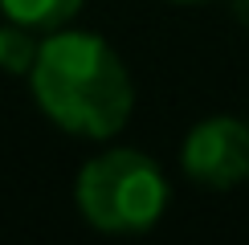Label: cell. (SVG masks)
I'll use <instances>...</instances> for the list:
<instances>
[{
    "mask_svg": "<svg viewBox=\"0 0 249 245\" xmlns=\"http://www.w3.org/2000/svg\"><path fill=\"white\" fill-rule=\"evenodd\" d=\"M176 4H204V0H176Z\"/></svg>",
    "mask_w": 249,
    "mask_h": 245,
    "instance_id": "52a82bcc",
    "label": "cell"
},
{
    "mask_svg": "<svg viewBox=\"0 0 249 245\" xmlns=\"http://www.w3.org/2000/svg\"><path fill=\"white\" fill-rule=\"evenodd\" d=\"M41 115L82 139H110L127 127L135 86L123 57L94 33H57L41 41L29 70Z\"/></svg>",
    "mask_w": 249,
    "mask_h": 245,
    "instance_id": "6da1fadb",
    "label": "cell"
},
{
    "mask_svg": "<svg viewBox=\"0 0 249 245\" xmlns=\"http://www.w3.org/2000/svg\"><path fill=\"white\" fill-rule=\"evenodd\" d=\"M233 4V17L241 20V25H249V0H229Z\"/></svg>",
    "mask_w": 249,
    "mask_h": 245,
    "instance_id": "8992f818",
    "label": "cell"
},
{
    "mask_svg": "<svg viewBox=\"0 0 249 245\" xmlns=\"http://www.w3.org/2000/svg\"><path fill=\"white\" fill-rule=\"evenodd\" d=\"M0 8H4V17L17 20V25L57 33V29H66L70 20L78 17L82 0H0Z\"/></svg>",
    "mask_w": 249,
    "mask_h": 245,
    "instance_id": "277c9868",
    "label": "cell"
},
{
    "mask_svg": "<svg viewBox=\"0 0 249 245\" xmlns=\"http://www.w3.org/2000/svg\"><path fill=\"white\" fill-rule=\"evenodd\" d=\"M37 41H33V29L29 25H17L8 20L0 29V70H13V74H29L37 61Z\"/></svg>",
    "mask_w": 249,
    "mask_h": 245,
    "instance_id": "5b68a950",
    "label": "cell"
},
{
    "mask_svg": "<svg viewBox=\"0 0 249 245\" xmlns=\"http://www.w3.org/2000/svg\"><path fill=\"white\" fill-rule=\"evenodd\" d=\"M184 172L200 188H237L249 180V127L233 115H213L196 122L184 139Z\"/></svg>",
    "mask_w": 249,
    "mask_h": 245,
    "instance_id": "3957f363",
    "label": "cell"
},
{
    "mask_svg": "<svg viewBox=\"0 0 249 245\" xmlns=\"http://www.w3.org/2000/svg\"><path fill=\"white\" fill-rule=\"evenodd\" d=\"M78 212L102 233H143L163 217L168 180L160 163L135 147H110L78 172Z\"/></svg>",
    "mask_w": 249,
    "mask_h": 245,
    "instance_id": "7a4b0ae2",
    "label": "cell"
}]
</instances>
